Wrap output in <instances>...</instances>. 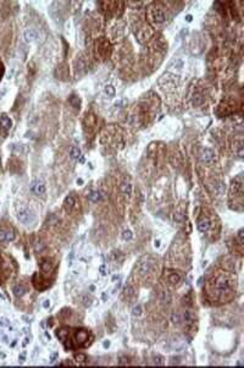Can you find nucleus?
<instances>
[{
    "mask_svg": "<svg viewBox=\"0 0 244 368\" xmlns=\"http://www.w3.org/2000/svg\"><path fill=\"white\" fill-rule=\"evenodd\" d=\"M44 307H45V308L49 307V301H45V302H44Z\"/></svg>",
    "mask_w": 244,
    "mask_h": 368,
    "instance_id": "29",
    "label": "nucleus"
},
{
    "mask_svg": "<svg viewBox=\"0 0 244 368\" xmlns=\"http://www.w3.org/2000/svg\"><path fill=\"white\" fill-rule=\"evenodd\" d=\"M56 335H58V338L60 339L61 341H66V338L68 336V329L66 327H62L60 329H58Z\"/></svg>",
    "mask_w": 244,
    "mask_h": 368,
    "instance_id": "16",
    "label": "nucleus"
},
{
    "mask_svg": "<svg viewBox=\"0 0 244 368\" xmlns=\"http://www.w3.org/2000/svg\"><path fill=\"white\" fill-rule=\"evenodd\" d=\"M197 227L200 232H207L211 227V223L207 218H202L198 220V224H197Z\"/></svg>",
    "mask_w": 244,
    "mask_h": 368,
    "instance_id": "8",
    "label": "nucleus"
},
{
    "mask_svg": "<svg viewBox=\"0 0 244 368\" xmlns=\"http://www.w3.org/2000/svg\"><path fill=\"white\" fill-rule=\"evenodd\" d=\"M132 236H133V235H132V232H131L129 230H124V231L122 232V239H123V240H131Z\"/></svg>",
    "mask_w": 244,
    "mask_h": 368,
    "instance_id": "23",
    "label": "nucleus"
},
{
    "mask_svg": "<svg viewBox=\"0 0 244 368\" xmlns=\"http://www.w3.org/2000/svg\"><path fill=\"white\" fill-rule=\"evenodd\" d=\"M214 289L217 294V296H221L224 298V296L226 294H228L231 291V281L227 276L224 275H220L215 279V284H214Z\"/></svg>",
    "mask_w": 244,
    "mask_h": 368,
    "instance_id": "1",
    "label": "nucleus"
},
{
    "mask_svg": "<svg viewBox=\"0 0 244 368\" xmlns=\"http://www.w3.org/2000/svg\"><path fill=\"white\" fill-rule=\"evenodd\" d=\"M187 21H192V16H190V15L187 16Z\"/></svg>",
    "mask_w": 244,
    "mask_h": 368,
    "instance_id": "31",
    "label": "nucleus"
},
{
    "mask_svg": "<svg viewBox=\"0 0 244 368\" xmlns=\"http://www.w3.org/2000/svg\"><path fill=\"white\" fill-rule=\"evenodd\" d=\"M153 261H145V262H143L142 264H141V268H139V272H141V274H149V273H151V270H153Z\"/></svg>",
    "mask_w": 244,
    "mask_h": 368,
    "instance_id": "10",
    "label": "nucleus"
},
{
    "mask_svg": "<svg viewBox=\"0 0 244 368\" xmlns=\"http://www.w3.org/2000/svg\"><path fill=\"white\" fill-rule=\"evenodd\" d=\"M153 19H154L155 22H158V23L163 22V21H165V14H163V10H160V9H155V10L153 11Z\"/></svg>",
    "mask_w": 244,
    "mask_h": 368,
    "instance_id": "13",
    "label": "nucleus"
},
{
    "mask_svg": "<svg viewBox=\"0 0 244 368\" xmlns=\"http://www.w3.org/2000/svg\"><path fill=\"white\" fill-rule=\"evenodd\" d=\"M80 155H81V150H80L78 147H71L70 148V157L72 159H77V158H80Z\"/></svg>",
    "mask_w": 244,
    "mask_h": 368,
    "instance_id": "17",
    "label": "nucleus"
},
{
    "mask_svg": "<svg viewBox=\"0 0 244 368\" xmlns=\"http://www.w3.org/2000/svg\"><path fill=\"white\" fill-rule=\"evenodd\" d=\"M31 190H32V192H33L34 195H37V196H43V195L45 193V184H44L41 180H39V179H36V180H33L32 184H31Z\"/></svg>",
    "mask_w": 244,
    "mask_h": 368,
    "instance_id": "4",
    "label": "nucleus"
},
{
    "mask_svg": "<svg viewBox=\"0 0 244 368\" xmlns=\"http://www.w3.org/2000/svg\"><path fill=\"white\" fill-rule=\"evenodd\" d=\"M143 312V308L141 305H138V306L133 307V309H132V314L133 316H141Z\"/></svg>",
    "mask_w": 244,
    "mask_h": 368,
    "instance_id": "21",
    "label": "nucleus"
},
{
    "mask_svg": "<svg viewBox=\"0 0 244 368\" xmlns=\"http://www.w3.org/2000/svg\"><path fill=\"white\" fill-rule=\"evenodd\" d=\"M75 204H76V202H75V198H73L72 196H67V197L65 198V201H63L65 209H66L67 212H71L72 208L75 207Z\"/></svg>",
    "mask_w": 244,
    "mask_h": 368,
    "instance_id": "14",
    "label": "nucleus"
},
{
    "mask_svg": "<svg viewBox=\"0 0 244 368\" xmlns=\"http://www.w3.org/2000/svg\"><path fill=\"white\" fill-rule=\"evenodd\" d=\"M11 126H12L11 119H10L6 114H2V115L0 116V128L2 130V132H4V133H7V132L10 131V128H11Z\"/></svg>",
    "mask_w": 244,
    "mask_h": 368,
    "instance_id": "5",
    "label": "nucleus"
},
{
    "mask_svg": "<svg viewBox=\"0 0 244 368\" xmlns=\"http://www.w3.org/2000/svg\"><path fill=\"white\" fill-rule=\"evenodd\" d=\"M154 360H155V363H156V365H160V366H161V365H163V357H161V356H155V357H154Z\"/></svg>",
    "mask_w": 244,
    "mask_h": 368,
    "instance_id": "26",
    "label": "nucleus"
},
{
    "mask_svg": "<svg viewBox=\"0 0 244 368\" xmlns=\"http://www.w3.org/2000/svg\"><path fill=\"white\" fill-rule=\"evenodd\" d=\"M75 358L77 360V362H80V363H84L85 361H87V356L85 355H83V353H78V355H76L75 356Z\"/></svg>",
    "mask_w": 244,
    "mask_h": 368,
    "instance_id": "22",
    "label": "nucleus"
},
{
    "mask_svg": "<svg viewBox=\"0 0 244 368\" xmlns=\"http://www.w3.org/2000/svg\"><path fill=\"white\" fill-rule=\"evenodd\" d=\"M171 321H172V323H173V324L178 325V324H181V323H182V316H181L178 312H173V313H172V316H171Z\"/></svg>",
    "mask_w": 244,
    "mask_h": 368,
    "instance_id": "18",
    "label": "nucleus"
},
{
    "mask_svg": "<svg viewBox=\"0 0 244 368\" xmlns=\"http://www.w3.org/2000/svg\"><path fill=\"white\" fill-rule=\"evenodd\" d=\"M23 37H24L26 42H33L38 38V32L34 28H27L23 33Z\"/></svg>",
    "mask_w": 244,
    "mask_h": 368,
    "instance_id": "9",
    "label": "nucleus"
},
{
    "mask_svg": "<svg viewBox=\"0 0 244 368\" xmlns=\"http://www.w3.org/2000/svg\"><path fill=\"white\" fill-rule=\"evenodd\" d=\"M17 219L20 220L22 224L24 225H32L36 222V215L26 207H20L19 212H17Z\"/></svg>",
    "mask_w": 244,
    "mask_h": 368,
    "instance_id": "2",
    "label": "nucleus"
},
{
    "mask_svg": "<svg viewBox=\"0 0 244 368\" xmlns=\"http://www.w3.org/2000/svg\"><path fill=\"white\" fill-rule=\"evenodd\" d=\"M109 345H110L109 341H107V343H104V348H109Z\"/></svg>",
    "mask_w": 244,
    "mask_h": 368,
    "instance_id": "30",
    "label": "nucleus"
},
{
    "mask_svg": "<svg viewBox=\"0 0 244 368\" xmlns=\"http://www.w3.org/2000/svg\"><path fill=\"white\" fill-rule=\"evenodd\" d=\"M24 292H26V289L22 286V285H16V286L14 287V294H15V296H17V297L23 296Z\"/></svg>",
    "mask_w": 244,
    "mask_h": 368,
    "instance_id": "19",
    "label": "nucleus"
},
{
    "mask_svg": "<svg viewBox=\"0 0 244 368\" xmlns=\"http://www.w3.org/2000/svg\"><path fill=\"white\" fill-rule=\"evenodd\" d=\"M167 281L171 284V285H177L180 281H181V275L176 272H171L168 274V278H167Z\"/></svg>",
    "mask_w": 244,
    "mask_h": 368,
    "instance_id": "12",
    "label": "nucleus"
},
{
    "mask_svg": "<svg viewBox=\"0 0 244 368\" xmlns=\"http://www.w3.org/2000/svg\"><path fill=\"white\" fill-rule=\"evenodd\" d=\"M105 92H106V94H109V96H114V94H115V89H114L112 86H106V87H105Z\"/></svg>",
    "mask_w": 244,
    "mask_h": 368,
    "instance_id": "25",
    "label": "nucleus"
},
{
    "mask_svg": "<svg viewBox=\"0 0 244 368\" xmlns=\"http://www.w3.org/2000/svg\"><path fill=\"white\" fill-rule=\"evenodd\" d=\"M244 230L242 229V230H239V232H238V239H239V242L241 244H243L244 242Z\"/></svg>",
    "mask_w": 244,
    "mask_h": 368,
    "instance_id": "27",
    "label": "nucleus"
},
{
    "mask_svg": "<svg viewBox=\"0 0 244 368\" xmlns=\"http://www.w3.org/2000/svg\"><path fill=\"white\" fill-rule=\"evenodd\" d=\"M120 191H121L124 196L129 197L131 193H132V185L129 184L128 181H123V182L120 185Z\"/></svg>",
    "mask_w": 244,
    "mask_h": 368,
    "instance_id": "11",
    "label": "nucleus"
},
{
    "mask_svg": "<svg viewBox=\"0 0 244 368\" xmlns=\"http://www.w3.org/2000/svg\"><path fill=\"white\" fill-rule=\"evenodd\" d=\"M88 336H89V333L87 330H77L75 335V341L80 346H87L89 344Z\"/></svg>",
    "mask_w": 244,
    "mask_h": 368,
    "instance_id": "3",
    "label": "nucleus"
},
{
    "mask_svg": "<svg viewBox=\"0 0 244 368\" xmlns=\"http://www.w3.org/2000/svg\"><path fill=\"white\" fill-rule=\"evenodd\" d=\"M41 267L44 272H48V270L50 269V262H48V261H43V262L41 263Z\"/></svg>",
    "mask_w": 244,
    "mask_h": 368,
    "instance_id": "24",
    "label": "nucleus"
},
{
    "mask_svg": "<svg viewBox=\"0 0 244 368\" xmlns=\"http://www.w3.org/2000/svg\"><path fill=\"white\" fill-rule=\"evenodd\" d=\"M87 197H88L89 201L95 202V203L99 202V201H102V195H100L99 191H90V192L87 195Z\"/></svg>",
    "mask_w": 244,
    "mask_h": 368,
    "instance_id": "15",
    "label": "nucleus"
},
{
    "mask_svg": "<svg viewBox=\"0 0 244 368\" xmlns=\"http://www.w3.org/2000/svg\"><path fill=\"white\" fill-rule=\"evenodd\" d=\"M15 240V234L11 230L1 229L0 230V242H11Z\"/></svg>",
    "mask_w": 244,
    "mask_h": 368,
    "instance_id": "7",
    "label": "nucleus"
},
{
    "mask_svg": "<svg viewBox=\"0 0 244 368\" xmlns=\"http://www.w3.org/2000/svg\"><path fill=\"white\" fill-rule=\"evenodd\" d=\"M154 246H155V247H159V246H160V240H155Z\"/></svg>",
    "mask_w": 244,
    "mask_h": 368,
    "instance_id": "28",
    "label": "nucleus"
},
{
    "mask_svg": "<svg viewBox=\"0 0 244 368\" xmlns=\"http://www.w3.org/2000/svg\"><path fill=\"white\" fill-rule=\"evenodd\" d=\"M202 160H203V163L205 164H210L214 162V159H215V153H214V150L212 149H210V148H204L203 150H202Z\"/></svg>",
    "mask_w": 244,
    "mask_h": 368,
    "instance_id": "6",
    "label": "nucleus"
},
{
    "mask_svg": "<svg viewBox=\"0 0 244 368\" xmlns=\"http://www.w3.org/2000/svg\"><path fill=\"white\" fill-rule=\"evenodd\" d=\"M123 291H124V296L128 297V298L134 297V295H136V294H134V289H133L132 286H126Z\"/></svg>",
    "mask_w": 244,
    "mask_h": 368,
    "instance_id": "20",
    "label": "nucleus"
}]
</instances>
